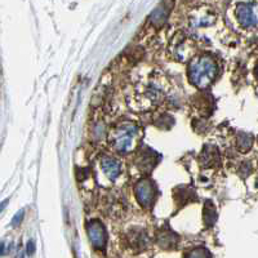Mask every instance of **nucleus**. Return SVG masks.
<instances>
[{
	"instance_id": "nucleus-6",
	"label": "nucleus",
	"mask_w": 258,
	"mask_h": 258,
	"mask_svg": "<svg viewBox=\"0 0 258 258\" xmlns=\"http://www.w3.org/2000/svg\"><path fill=\"white\" fill-rule=\"evenodd\" d=\"M102 169L110 179H116L120 174V164L112 158L102 159Z\"/></svg>"
},
{
	"instance_id": "nucleus-8",
	"label": "nucleus",
	"mask_w": 258,
	"mask_h": 258,
	"mask_svg": "<svg viewBox=\"0 0 258 258\" xmlns=\"http://www.w3.org/2000/svg\"><path fill=\"white\" fill-rule=\"evenodd\" d=\"M167 17H168V11L164 8V7L160 6L158 7L153 13H151L150 20H151V22H153L155 26H161V25L164 24V21L167 20Z\"/></svg>"
},
{
	"instance_id": "nucleus-2",
	"label": "nucleus",
	"mask_w": 258,
	"mask_h": 258,
	"mask_svg": "<svg viewBox=\"0 0 258 258\" xmlns=\"http://www.w3.org/2000/svg\"><path fill=\"white\" fill-rule=\"evenodd\" d=\"M135 192L138 203L145 208H149V207H151L156 197V187L151 179L144 178L136 185Z\"/></svg>"
},
{
	"instance_id": "nucleus-1",
	"label": "nucleus",
	"mask_w": 258,
	"mask_h": 258,
	"mask_svg": "<svg viewBox=\"0 0 258 258\" xmlns=\"http://www.w3.org/2000/svg\"><path fill=\"white\" fill-rule=\"evenodd\" d=\"M217 75V66L209 57H203L190 68V79L198 88H207Z\"/></svg>"
},
{
	"instance_id": "nucleus-15",
	"label": "nucleus",
	"mask_w": 258,
	"mask_h": 258,
	"mask_svg": "<svg viewBox=\"0 0 258 258\" xmlns=\"http://www.w3.org/2000/svg\"><path fill=\"white\" fill-rule=\"evenodd\" d=\"M27 252H29L30 254H31V253L34 252V244H32V241H30L29 245H27Z\"/></svg>"
},
{
	"instance_id": "nucleus-17",
	"label": "nucleus",
	"mask_w": 258,
	"mask_h": 258,
	"mask_svg": "<svg viewBox=\"0 0 258 258\" xmlns=\"http://www.w3.org/2000/svg\"><path fill=\"white\" fill-rule=\"evenodd\" d=\"M255 71H257V77H258V66H257V70H255Z\"/></svg>"
},
{
	"instance_id": "nucleus-5",
	"label": "nucleus",
	"mask_w": 258,
	"mask_h": 258,
	"mask_svg": "<svg viewBox=\"0 0 258 258\" xmlns=\"http://www.w3.org/2000/svg\"><path fill=\"white\" fill-rule=\"evenodd\" d=\"M236 15H238L239 21H240V24L243 25V26L250 27L255 24L254 13H253L252 8L246 6V4H240V6L238 7Z\"/></svg>"
},
{
	"instance_id": "nucleus-7",
	"label": "nucleus",
	"mask_w": 258,
	"mask_h": 258,
	"mask_svg": "<svg viewBox=\"0 0 258 258\" xmlns=\"http://www.w3.org/2000/svg\"><path fill=\"white\" fill-rule=\"evenodd\" d=\"M158 240H159V245L163 246V248H165V249H170V248H173L177 243L176 235L170 231L161 232V235H159Z\"/></svg>"
},
{
	"instance_id": "nucleus-9",
	"label": "nucleus",
	"mask_w": 258,
	"mask_h": 258,
	"mask_svg": "<svg viewBox=\"0 0 258 258\" xmlns=\"http://www.w3.org/2000/svg\"><path fill=\"white\" fill-rule=\"evenodd\" d=\"M216 211L213 208V204L211 202L206 203V207H204V212H203V217H204V223L206 226H212L216 222Z\"/></svg>"
},
{
	"instance_id": "nucleus-3",
	"label": "nucleus",
	"mask_w": 258,
	"mask_h": 258,
	"mask_svg": "<svg viewBox=\"0 0 258 258\" xmlns=\"http://www.w3.org/2000/svg\"><path fill=\"white\" fill-rule=\"evenodd\" d=\"M87 232H88V238L94 248L97 249L105 248L106 243H107V234H106V229L103 227L102 222H100L98 220L91 221L87 227Z\"/></svg>"
},
{
	"instance_id": "nucleus-10",
	"label": "nucleus",
	"mask_w": 258,
	"mask_h": 258,
	"mask_svg": "<svg viewBox=\"0 0 258 258\" xmlns=\"http://www.w3.org/2000/svg\"><path fill=\"white\" fill-rule=\"evenodd\" d=\"M253 145V137L252 135H248V133H240L238 137V147L240 151L246 153L248 150H250Z\"/></svg>"
},
{
	"instance_id": "nucleus-11",
	"label": "nucleus",
	"mask_w": 258,
	"mask_h": 258,
	"mask_svg": "<svg viewBox=\"0 0 258 258\" xmlns=\"http://www.w3.org/2000/svg\"><path fill=\"white\" fill-rule=\"evenodd\" d=\"M214 147H209L207 146L206 149H204V151H203L202 154V161H203V164L206 165V167H209V165L213 164V160L214 158L217 159L218 158V153L217 154H214L213 155V151H214Z\"/></svg>"
},
{
	"instance_id": "nucleus-12",
	"label": "nucleus",
	"mask_w": 258,
	"mask_h": 258,
	"mask_svg": "<svg viewBox=\"0 0 258 258\" xmlns=\"http://www.w3.org/2000/svg\"><path fill=\"white\" fill-rule=\"evenodd\" d=\"M151 158H154V155H151V153L146 154V155H141V161H140V168H141L142 170H150L153 169L154 164H155V161L151 160Z\"/></svg>"
},
{
	"instance_id": "nucleus-16",
	"label": "nucleus",
	"mask_w": 258,
	"mask_h": 258,
	"mask_svg": "<svg viewBox=\"0 0 258 258\" xmlns=\"http://www.w3.org/2000/svg\"><path fill=\"white\" fill-rule=\"evenodd\" d=\"M7 204H8V200H4L3 203H0V212L3 211V209H4V207H6Z\"/></svg>"
},
{
	"instance_id": "nucleus-4",
	"label": "nucleus",
	"mask_w": 258,
	"mask_h": 258,
	"mask_svg": "<svg viewBox=\"0 0 258 258\" xmlns=\"http://www.w3.org/2000/svg\"><path fill=\"white\" fill-rule=\"evenodd\" d=\"M132 132H135V129ZM132 132H131V128H121L115 136L114 146L121 153H125L132 147Z\"/></svg>"
},
{
	"instance_id": "nucleus-14",
	"label": "nucleus",
	"mask_w": 258,
	"mask_h": 258,
	"mask_svg": "<svg viewBox=\"0 0 258 258\" xmlns=\"http://www.w3.org/2000/svg\"><path fill=\"white\" fill-rule=\"evenodd\" d=\"M22 216H24V211H20V212H18V213L15 216V218H13L12 225H13V226H17L18 223L21 222V220H22Z\"/></svg>"
},
{
	"instance_id": "nucleus-13",
	"label": "nucleus",
	"mask_w": 258,
	"mask_h": 258,
	"mask_svg": "<svg viewBox=\"0 0 258 258\" xmlns=\"http://www.w3.org/2000/svg\"><path fill=\"white\" fill-rule=\"evenodd\" d=\"M186 258H211V254L204 248H197V249H194L190 253H187Z\"/></svg>"
}]
</instances>
